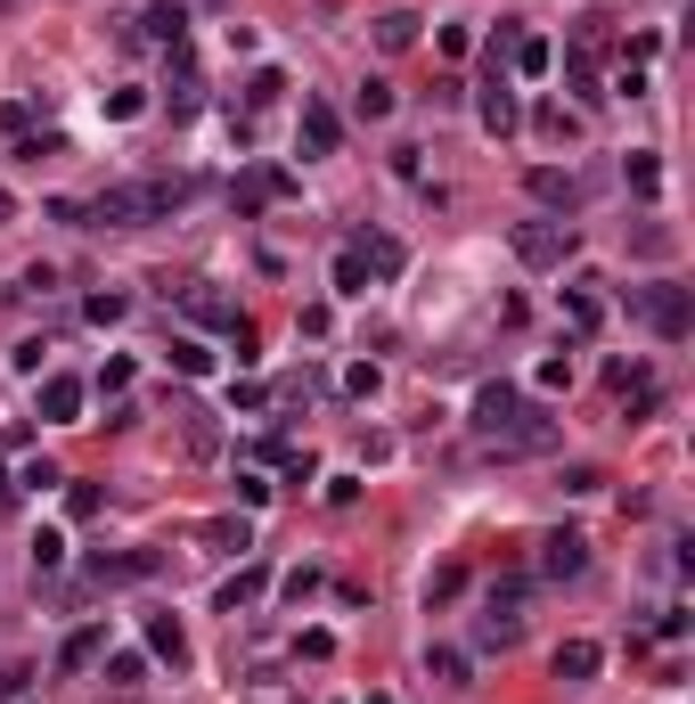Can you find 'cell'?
Returning <instances> with one entry per match:
<instances>
[{
  "label": "cell",
  "instance_id": "6da1fadb",
  "mask_svg": "<svg viewBox=\"0 0 695 704\" xmlns=\"http://www.w3.org/2000/svg\"><path fill=\"white\" fill-rule=\"evenodd\" d=\"M188 205V180H123V189H98L82 205V221H98V230H123V221H164Z\"/></svg>",
  "mask_w": 695,
  "mask_h": 704
},
{
  "label": "cell",
  "instance_id": "7a4b0ae2",
  "mask_svg": "<svg viewBox=\"0 0 695 704\" xmlns=\"http://www.w3.org/2000/svg\"><path fill=\"white\" fill-rule=\"evenodd\" d=\"M630 312H639L646 328H655L663 344H680L687 328H695V296H687L680 279H655V287H630Z\"/></svg>",
  "mask_w": 695,
  "mask_h": 704
},
{
  "label": "cell",
  "instance_id": "3957f363",
  "mask_svg": "<svg viewBox=\"0 0 695 704\" xmlns=\"http://www.w3.org/2000/svg\"><path fill=\"white\" fill-rule=\"evenodd\" d=\"M564 255H573V221H523L516 230V262H532V271H557Z\"/></svg>",
  "mask_w": 695,
  "mask_h": 704
},
{
  "label": "cell",
  "instance_id": "277c9868",
  "mask_svg": "<svg viewBox=\"0 0 695 704\" xmlns=\"http://www.w3.org/2000/svg\"><path fill=\"white\" fill-rule=\"evenodd\" d=\"M475 115H483V132H491V139H508L516 123H523V107H516V91H508V74H491V82H483Z\"/></svg>",
  "mask_w": 695,
  "mask_h": 704
},
{
  "label": "cell",
  "instance_id": "5b68a950",
  "mask_svg": "<svg viewBox=\"0 0 695 704\" xmlns=\"http://www.w3.org/2000/svg\"><path fill=\"white\" fill-rule=\"evenodd\" d=\"M540 573H549V582L589 573V541H581V532H549V541H540Z\"/></svg>",
  "mask_w": 695,
  "mask_h": 704
},
{
  "label": "cell",
  "instance_id": "8992f818",
  "mask_svg": "<svg viewBox=\"0 0 695 704\" xmlns=\"http://www.w3.org/2000/svg\"><path fill=\"white\" fill-rule=\"evenodd\" d=\"M523 189L549 205V214H573V205H581V180H573V173H557V164H532V173H523Z\"/></svg>",
  "mask_w": 695,
  "mask_h": 704
},
{
  "label": "cell",
  "instance_id": "52a82bcc",
  "mask_svg": "<svg viewBox=\"0 0 695 704\" xmlns=\"http://www.w3.org/2000/svg\"><path fill=\"white\" fill-rule=\"evenodd\" d=\"M82 402H91V385H82V377H41V418H50V426H74Z\"/></svg>",
  "mask_w": 695,
  "mask_h": 704
},
{
  "label": "cell",
  "instance_id": "ba28073f",
  "mask_svg": "<svg viewBox=\"0 0 695 704\" xmlns=\"http://www.w3.org/2000/svg\"><path fill=\"white\" fill-rule=\"evenodd\" d=\"M598 664H605V655H598V639H564V648L549 655V672L564 680V689H581V680H598Z\"/></svg>",
  "mask_w": 695,
  "mask_h": 704
},
{
  "label": "cell",
  "instance_id": "9c48e42d",
  "mask_svg": "<svg viewBox=\"0 0 695 704\" xmlns=\"http://www.w3.org/2000/svg\"><path fill=\"white\" fill-rule=\"evenodd\" d=\"M335 148H344V123H335V107L303 99V156H335Z\"/></svg>",
  "mask_w": 695,
  "mask_h": 704
},
{
  "label": "cell",
  "instance_id": "30bf717a",
  "mask_svg": "<svg viewBox=\"0 0 695 704\" xmlns=\"http://www.w3.org/2000/svg\"><path fill=\"white\" fill-rule=\"evenodd\" d=\"M229 197H238V214H255V205H270V197H294V180L279 173V164H262V173H246Z\"/></svg>",
  "mask_w": 695,
  "mask_h": 704
},
{
  "label": "cell",
  "instance_id": "8fae6325",
  "mask_svg": "<svg viewBox=\"0 0 695 704\" xmlns=\"http://www.w3.org/2000/svg\"><path fill=\"white\" fill-rule=\"evenodd\" d=\"M164 557L156 549H132V557H91V582H147Z\"/></svg>",
  "mask_w": 695,
  "mask_h": 704
},
{
  "label": "cell",
  "instance_id": "7c38bea8",
  "mask_svg": "<svg viewBox=\"0 0 695 704\" xmlns=\"http://www.w3.org/2000/svg\"><path fill=\"white\" fill-rule=\"evenodd\" d=\"M98 655H107V623H82V631H66V648H58V664H66V672H91Z\"/></svg>",
  "mask_w": 695,
  "mask_h": 704
},
{
  "label": "cell",
  "instance_id": "4fadbf2b",
  "mask_svg": "<svg viewBox=\"0 0 695 704\" xmlns=\"http://www.w3.org/2000/svg\"><path fill=\"white\" fill-rule=\"evenodd\" d=\"M139 33L164 41V50H180V41H188V9H180V0H156V9L139 17Z\"/></svg>",
  "mask_w": 695,
  "mask_h": 704
},
{
  "label": "cell",
  "instance_id": "5bb4252c",
  "mask_svg": "<svg viewBox=\"0 0 695 704\" xmlns=\"http://www.w3.org/2000/svg\"><path fill=\"white\" fill-rule=\"evenodd\" d=\"M352 255L369 262V279H393V271H402V246H393L385 230H361V238H352Z\"/></svg>",
  "mask_w": 695,
  "mask_h": 704
},
{
  "label": "cell",
  "instance_id": "9a60e30c",
  "mask_svg": "<svg viewBox=\"0 0 695 704\" xmlns=\"http://www.w3.org/2000/svg\"><path fill=\"white\" fill-rule=\"evenodd\" d=\"M188 312H197L205 328H246V312L221 296V287H188Z\"/></svg>",
  "mask_w": 695,
  "mask_h": 704
},
{
  "label": "cell",
  "instance_id": "2e32d148",
  "mask_svg": "<svg viewBox=\"0 0 695 704\" xmlns=\"http://www.w3.org/2000/svg\"><path fill=\"white\" fill-rule=\"evenodd\" d=\"M270 590V573L262 566H238V573H229V582H221V614H238V607H255V598Z\"/></svg>",
  "mask_w": 695,
  "mask_h": 704
},
{
  "label": "cell",
  "instance_id": "e0dca14e",
  "mask_svg": "<svg viewBox=\"0 0 695 704\" xmlns=\"http://www.w3.org/2000/svg\"><path fill=\"white\" fill-rule=\"evenodd\" d=\"M197 107H205V82L188 66V50H173V115H197Z\"/></svg>",
  "mask_w": 695,
  "mask_h": 704
},
{
  "label": "cell",
  "instance_id": "ac0fdd59",
  "mask_svg": "<svg viewBox=\"0 0 695 704\" xmlns=\"http://www.w3.org/2000/svg\"><path fill=\"white\" fill-rule=\"evenodd\" d=\"M147 648H156V655H164V664H173V672L188 664V631L173 623V614H156V623H147Z\"/></svg>",
  "mask_w": 695,
  "mask_h": 704
},
{
  "label": "cell",
  "instance_id": "d6986e66",
  "mask_svg": "<svg viewBox=\"0 0 695 704\" xmlns=\"http://www.w3.org/2000/svg\"><path fill=\"white\" fill-rule=\"evenodd\" d=\"M205 541L238 557V549H255V525H246V516H214V525H205Z\"/></svg>",
  "mask_w": 695,
  "mask_h": 704
},
{
  "label": "cell",
  "instance_id": "ffe728a7",
  "mask_svg": "<svg viewBox=\"0 0 695 704\" xmlns=\"http://www.w3.org/2000/svg\"><path fill=\"white\" fill-rule=\"evenodd\" d=\"M508 58H516V74H532V82H540V74H549V58H557V50H549L540 33H516V50H508Z\"/></svg>",
  "mask_w": 695,
  "mask_h": 704
},
{
  "label": "cell",
  "instance_id": "44dd1931",
  "mask_svg": "<svg viewBox=\"0 0 695 704\" xmlns=\"http://www.w3.org/2000/svg\"><path fill=\"white\" fill-rule=\"evenodd\" d=\"M622 173H630V189H639V197H663V164L646 156V148H630V164H622Z\"/></svg>",
  "mask_w": 695,
  "mask_h": 704
},
{
  "label": "cell",
  "instance_id": "7402d4cb",
  "mask_svg": "<svg viewBox=\"0 0 695 704\" xmlns=\"http://www.w3.org/2000/svg\"><path fill=\"white\" fill-rule=\"evenodd\" d=\"M409 41H417V17H409V9L376 17V50H409Z\"/></svg>",
  "mask_w": 695,
  "mask_h": 704
},
{
  "label": "cell",
  "instance_id": "603a6c76",
  "mask_svg": "<svg viewBox=\"0 0 695 704\" xmlns=\"http://www.w3.org/2000/svg\"><path fill=\"white\" fill-rule=\"evenodd\" d=\"M287 99V74L279 66H255V82H246V107H279Z\"/></svg>",
  "mask_w": 695,
  "mask_h": 704
},
{
  "label": "cell",
  "instance_id": "cb8c5ba5",
  "mask_svg": "<svg viewBox=\"0 0 695 704\" xmlns=\"http://www.w3.org/2000/svg\"><path fill=\"white\" fill-rule=\"evenodd\" d=\"M173 369L180 377H214V352H205L197 337H173Z\"/></svg>",
  "mask_w": 695,
  "mask_h": 704
},
{
  "label": "cell",
  "instance_id": "d4e9b609",
  "mask_svg": "<svg viewBox=\"0 0 695 704\" xmlns=\"http://www.w3.org/2000/svg\"><path fill=\"white\" fill-rule=\"evenodd\" d=\"M426 672L442 680V689H467V655L458 648H426Z\"/></svg>",
  "mask_w": 695,
  "mask_h": 704
},
{
  "label": "cell",
  "instance_id": "484cf974",
  "mask_svg": "<svg viewBox=\"0 0 695 704\" xmlns=\"http://www.w3.org/2000/svg\"><path fill=\"white\" fill-rule=\"evenodd\" d=\"M335 296H369V262L352 255V246L335 255Z\"/></svg>",
  "mask_w": 695,
  "mask_h": 704
},
{
  "label": "cell",
  "instance_id": "4316f807",
  "mask_svg": "<svg viewBox=\"0 0 695 704\" xmlns=\"http://www.w3.org/2000/svg\"><path fill=\"white\" fill-rule=\"evenodd\" d=\"M139 680H147V655H107V689H123V696H132Z\"/></svg>",
  "mask_w": 695,
  "mask_h": 704
},
{
  "label": "cell",
  "instance_id": "83f0119b",
  "mask_svg": "<svg viewBox=\"0 0 695 704\" xmlns=\"http://www.w3.org/2000/svg\"><path fill=\"white\" fill-rule=\"evenodd\" d=\"M564 320H573V328H598L605 312H598V296H589V287H564Z\"/></svg>",
  "mask_w": 695,
  "mask_h": 704
},
{
  "label": "cell",
  "instance_id": "f1b7e54d",
  "mask_svg": "<svg viewBox=\"0 0 695 704\" xmlns=\"http://www.w3.org/2000/svg\"><path fill=\"white\" fill-rule=\"evenodd\" d=\"M458 590H467V566H442V573H434V582H426V607H450V598H458Z\"/></svg>",
  "mask_w": 695,
  "mask_h": 704
},
{
  "label": "cell",
  "instance_id": "f546056e",
  "mask_svg": "<svg viewBox=\"0 0 695 704\" xmlns=\"http://www.w3.org/2000/svg\"><path fill=\"white\" fill-rule=\"evenodd\" d=\"M132 377H139V369H132V361H123V352H115V361L98 369V393H107V402H123V393H132Z\"/></svg>",
  "mask_w": 695,
  "mask_h": 704
},
{
  "label": "cell",
  "instance_id": "4dcf8cb0",
  "mask_svg": "<svg viewBox=\"0 0 695 704\" xmlns=\"http://www.w3.org/2000/svg\"><path fill=\"white\" fill-rule=\"evenodd\" d=\"M630 246H639V255H646V262H663V255H671V246H680V238H671V230H663V221H646V230H630Z\"/></svg>",
  "mask_w": 695,
  "mask_h": 704
},
{
  "label": "cell",
  "instance_id": "1f68e13d",
  "mask_svg": "<svg viewBox=\"0 0 695 704\" xmlns=\"http://www.w3.org/2000/svg\"><path fill=\"white\" fill-rule=\"evenodd\" d=\"M132 115H147V91H132V82L107 91V123H132Z\"/></svg>",
  "mask_w": 695,
  "mask_h": 704
},
{
  "label": "cell",
  "instance_id": "d6a6232c",
  "mask_svg": "<svg viewBox=\"0 0 695 704\" xmlns=\"http://www.w3.org/2000/svg\"><path fill=\"white\" fill-rule=\"evenodd\" d=\"M361 115H369V123L393 115V82H361Z\"/></svg>",
  "mask_w": 695,
  "mask_h": 704
},
{
  "label": "cell",
  "instance_id": "836d02e7",
  "mask_svg": "<svg viewBox=\"0 0 695 704\" xmlns=\"http://www.w3.org/2000/svg\"><path fill=\"white\" fill-rule=\"evenodd\" d=\"M50 484H58L50 459H25V467H17V491H50Z\"/></svg>",
  "mask_w": 695,
  "mask_h": 704
},
{
  "label": "cell",
  "instance_id": "e575fe53",
  "mask_svg": "<svg viewBox=\"0 0 695 704\" xmlns=\"http://www.w3.org/2000/svg\"><path fill=\"white\" fill-rule=\"evenodd\" d=\"M376 385H385V377H376V361H352V369H344V393H361V402H369Z\"/></svg>",
  "mask_w": 695,
  "mask_h": 704
},
{
  "label": "cell",
  "instance_id": "d590c367",
  "mask_svg": "<svg viewBox=\"0 0 695 704\" xmlns=\"http://www.w3.org/2000/svg\"><path fill=\"white\" fill-rule=\"evenodd\" d=\"M0 132H17V139H33V107H25V99H9V107H0Z\"/></svg>",
  "mask_w": 695,
  "mask_h": 704
},
{
  "label": "cell",
  "instance_id": "8d00e7d4",
  "mask_svg": "<svg viewBox=\"0 0 695 704\" xmlns=\"http://www.w3.org/2000/svg\"><path fill=\"white\" fill-rule=\"evenodd\" d=\"M33 566L58 573V566H66V541H58V532H41V541H33Z\"/></svg>",
  "mask_w": 695,
  "mask_h": 704
},
{
  "label": "cell",
  "instance_id": "74e56055",
  "mask_svg": "<svg viewBox=\"0 0 695 704\" xmlns=\"http://www.w3.org/2000/svg\"><path fill=\"white\" fill-rule=\"evenodd\" d=\"M41 352H50V344H41V337H25V344L9 352V369H25V377H41Z\"/></svg>",
  "mask_w": 695,
  "mask_h": 704
},
{
  "label": "cell",
  "instance_id": "f35d334b",
  "mask_svg": "<svg viewBox=\"0 0 695 704\" xmlns=\"http://www.w3.org/2000/svg\"><path fill=\"white\" fill-rule=\"evenodd\" d=\"M50 287H58V271H50V262H33V271L17 279V296H50Z\"/></svg>",
  "mask_w": 695,
  "mask_h": 704
},
{
  "label": "cell",
  "instance_id": "ab89813d",
  "mask_svg": "<svg viewBox=\"0 0 695 704\" xmlns=\"http://www.w3.org/2000/svg\"><path fill=\"white\" fill-rule=\"evenodd\" d=\"M573 99H581V107H605V91H598V74H589V66H573Z\"/></svg>",
  "mask_w": 695,
  "mask_h": 704
},
{
  "label": "cell",
  "instance_id": "60d3db41",
  "mask_svg": "<svg viewBox=\"0 0 695 704\" xmlns=\"http://www.w3.org/2000/svg\"><path fill=\"white\" fill-rule=\"evenodd\" d=\"M0 508H17V475L9 467H0Z\"/></svg>",
  "mask_w": 695,
  "mask_h": 704
},
{
  "label": "cell",
  "instance_id": "b9f144b4",
  "mask_svg": "<svg viewBox=\"0 0 695 704\" xmlns=\"http://www.w3.org/2000/svg\"><path fill=\"white\" fill-rule=\"evenodd\" d=\"M9 214H17V197H9V189H0V221H9Z\"/></svg>",
  "mask_w": 695,
  "mask_h": 704
},
{
  "label": "cell",
  "instance_id": "7bdbcfd3",
  "mask_svg": "<svg viewBox=\"0 0 695 704\" xmlns=\"http://www.w3.org/2000/svg\"><path fill=\"white\" fill-rule=\"evenodd\" d=\"M369 704H393V696H369Z\"/></svg>",
  "mask_w": 695,
  "mask_h": 704
}]
</instances>
